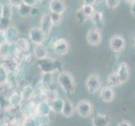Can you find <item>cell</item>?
Wrapping results in <instances>:
<instances>
[{
	"mask_svg": "<svg viewBox=\"0 0 135 126\" xmlns=\"http://www.w3.org/2000/svg\"><path fill=\"white\" fill-rule=\"evenodd\" d=\"M57 82L59 86L62 87V89L68 94L73 93L75 91L76 84L74 77L69 71H60L57 77Z\"/></svg>",
	"mask_w": 135,
	"mask_h": 126,
	"instance_id": "obj_1",
	"label": "cell"
},
{
	"mask_svg": "<svg viewBox=\"0 0 135 126\" xmlns=\"http://www.w3.org/2000/svg\"><path fill=\"white\" fill-rule=\"evenodd\" d=\"M42 73H53L55 71H61L62 66L58 60L49 58L48 56L39 60L37 64Z\"/></svg>",
	"mask_w": 135,
	"mask_h": 126,
	"instance_id": "obj_2",
	"label": "cell"
},
{
	"mask_svg": "<svg viewBox=\"0 0 135 126\" xmlns=\"http://www.w3.org/2000/svg\"><path fill=\"white\" fill-rule=\"evenodd\" d=\"M85 87L90 93H95L101 87V80L99 75L91 74L89 76L85 82Z\"/></svg>",
	"mask_w": 135,
	"mask_h": 126,
	"instance_id": "obj_3",
	"label": "cell"
},
{
	"mask_svg": "<svg viewBox=\"0 0 135 126\" xmlns=\"http://www.w3.org/2000/svg\"><path fill=\"white\" fill-rule=\"evenodd\" d=\"M76 111L78 114L82 118H88L90 117L93 113V106L90 101L83 99L80 100L76 105Z\"/></svg>",
	"mask_w": 135,
	"mask_h": 126,
	"instance_id": "obj_4",
	"label": "cell"
},
{
	"mask_svg": "<svg viewBox=\"0 0 135 126\" xmlns=\"http://www.w3.org/2000/svg\"><path fill=\"white\" fill-rule=\"evenodd\" d=\"M29 38L33 44L41 45L44 43L46 35L40 27H32L29 31Z\"/></svg>",
	"mask_w": 135,
	"mask_h": 126,
	"instance_id": "obj_5",
	"label": "cell"
},
{
	"mask_svg": "<svg viewBox=\"0 0 135 126\" xmlns=\"http://www.w3.org/2000/svg\"><path fill=\"white\" fill-rule=\"evenodd\" d=\"M12 19V9L11 7L4 4L3 7V12L0 16V30H4L10 25Z\"/></svg>",
	"mask_w": 135,
	"mask_h": 126,
	"instance_id": "obj_6",
	"label": "cell"
},
{
	"mask_svg": "<svg viewBox=\"0 0 135 126\" xmlns=\"http://www.w3.org/2000/svg\"><path fill=\"white\" fill-rule=\"evenodd\" d=\"M52 49L58 56H65L69 51L70 45L65 39H58L53 42Z\"/></svg>",
	"mask_w": 135,
	"mask_h": 126,
	"instance_id": "obj_7",
	"label": "cell"
},
{
	"mask_svg": "<svg viewBox=\"0 0 135 126\" xmlns=\"http://www.w3.org/2000/svg\"><path fill=\"white\" fill-rule=\"evenodd\" d=\"M86 40L90 45H99L101 43V40H102V33L98 28L90 29L87 33Z\"/></svg>",
	"mask_w": 135,
	"mask_h": 126,
	"instance_id": "obj_8",
	"label": "cell"
},
{
	"mask_svg": "<svg viewBox=\"0 0 135 126\" xmlns=\"http://www.w3.org/2000/svg\"><path fill=\"white\" fill-rule=\"evenodd\" d=\"M126 41L125 39L120 35H113L110 40V47L114 52L119 53L125 49Z\"/></svg>",
	"mask_w": 135,
	"mask_h": 126,
	"instance_id": "obj_9",
	"label": "cell"
},
{
	"mask_svg": "<svg viewBox=\"0 0 135 126\" xmlns=\"http://www.w3.org/2000/svg\"><path fill=\"white\" fill-rule=\"evenodd\" d=\"M4 40L8 44L14 45L16 40L19 39V30L15 26L9 25L4 30H3Z\"/></svg>",
	"mask_w": 135,
	"mask_h": 126,
	"instance_id": "obj_10",
	"label": "cell"
},
{
	"mask_svg": "<svg viewBox=\"0 0 135 126\" xmlns=\"http://www.w3.org/2000/svg\"><path fill=\"white\" fill-rule=\"evenodd\" d=\"M14 47L15 49V52L20 56H25L29 52L30 44L29 41L25 38H19L14 44Z\"/></svg>",
	"mask_w": 135,
	"mask_h": 126,
	"instance_id": "obj_11",
	"label": "cell"
},
{
	"mask_svg": "<svg viewBox=\"0 0 135 126\" xmlns=\"http://www.w3.org/2000/svg\"><path fill=\"white\" fill-rule=\"evenodd\" d=\"M54 26L53 23L51 19L50 14H42L41 21H40V28L41 29V30L45 33V35L47 36L50 35L51 31H52V29Z\"/></svg>",
	"mask_w": 135,
	"mask_h": 126,
	"instance_id": "obj_12",
	"label": "cell"
},
{
	"mask_svg": "<svg viewBox=\"0 0 135 126\" xmlns=\"http://www.w3.org/2000/svg\"><path fill=\"white\" fill-rule=\"evenodd\" d=\"M49 8L51 13L63 14V13L66 11L67 5L64 0H51L49 3Z\"/></svg>",
	"mask_w": 135,
	"mask_h": 126,
	"instance_id": "obj_13",
	"label": "cell"
},
{
	"mask_svg": "<svg viewBox=\"0 0 135 126\" xmlns=\"http://www.w3.org/2000/svg\"><path fill=\"white\" fill-rule=\"evenodd\" d=\"M100 98L104 103H111L115 98V92L110 86L104 87L100 89Z\"/></svg>",
	"mask_w": 135,
	"mask_h": 126,
	"instance_id": "obj_14",
	"label": "cell"
},
{
	"mask_svg": "<svg viewBox=\"0 0 135 126\" xmlns=\"http://www.w3.org/2000/svg\"><path fill=\"white\" fill-rule=\"evenodd\" d=\"M117 72L118 76H119L120 80L122 82V84H124V83H126L128 81L129 75H130L129 66L126 62H122L121 63V64L119 65V66H118Z\"/></svg>",
	"mask_w": 135,
	"mask_h": 126,
	"instance_id": "obj_15",
	"label": "cell"
},
{
	"mask_svg": "<svg viewBox=\"0 0 135 126\" xmlns=\"http://www.w3.org/2000/svg\"><path fill=\"white\" fill-rule=\"evenodd\" d=\"M52 108L49 102L47 101H42L36 105V114L40 116H50L52 113Z\"/></svg>",
	"mask_w": 135,
	"mask_h": 126,
	"instance_id": "obj_16",
	"label": "cell"
},
{
	"mask_svg": "<svg viewBox=\"0 0 135 126\" xmlns=\"http://www.w3.org/2000/svg\"><path fill=\"white\" fill-rule=\"evenodd\" d=\"M111 124V119L107 114H96L92 119L93 126H108Z\"/></svg>",
	"mask_w": 135,
	"mask_h": 126,
	"instance_id": "obj_17",
	"label": "cell"
},
{
	"mask_svg": "<svg viewBox=\"0 0 135 126\" xmlns=\"http://www.w3.org/2000/svg\"><path fill=\"white\" fill-rule=\"evenodd\" d=\"M48 50L47 48L43 44L41 45H36L35 48H34V56L37 59V60H41L46 57H47Z\"/></svg>",
	"mask_w": 135,
	"mask_h": 126,
	"instance_id": "obj_18",
	"label": "cell"
},
{
	"mask_svg": "<svg viewBox=\"0 0 135 126\" xmlns=\"http://www.w3.org/2000/svg\"><path fill=\"white\" fill-rule=\"evenodd\" d=\"M74 111H75V108L71 101H69V99L64 100V103H63V107H62V113H61L62 114L64 117L71 118L74 115Z\"/></svg>",
	"mask_w": 135,
	"mask_h": 126,
	"instance_id": "obj_19",
	"label": "cell"
},
{
	"mask_svg": "<svg viewBox=\"0 0 135 126\" xmlns=\"http://www.w3.org/2000/svg\"><path fill=\"white\" fill-rule=\"evenodd\" d=\"M107 82H108V86L112 87H119V86L122 85L117 71H112V72L109 75V77L107 78Z\"/></svg>",
	"mask_w": 135,
	"mask_h": 126,
	"instance_id": "obj_20",
	"label": "cell"
},
{
	"mask_svg": "<svg viewBox=\"0 0 135 126\" xmlns=\"http://www.w3.org/2000/svg\"><path fill=\"white\" fill-rule=\"evenodd\" d=\"M49 103L51 105V108H52V111L53 113H62V109L63 107V103H64V100L62 98H57L54 100L49 102Z\"/></svg>",
	"mask_w": 135,
	"mask_h": 126,
	"instance_id": "obj_21",
	"label": "cell"
},
{
	"mask_svg": "<svg viewBox=\"0 0 135 126\" xmlns=\"http://www.w3.org/2000/svg\"><path fill=\"white\" fill-rule=\"evenodd\" d=\"M42 97H43V101H47V102H51V101L54 100L55 98H58V93L56 90L51 89V88H46L41 93Z\"/></svg>",
	"mask_w": 135,
	"mask_h": 126,
	"instance_id": "obj_22",
	"label": "cell"
},
{
	"mask_svg": "<svg viewBox=\"0 0 135 126\" xmlns=\"http://www.w3.org/2000/svg\"><path fill=\"white\" fill-rule=\"evenodd\" d=\"M103 19H104V14L101 11L95 12L94 14L90 17V20L92 21V23L97 27L100 26L103 23Z\"/></svg>",
	"mask_w": 135,
	"mask_h": 126,
	"instance_id": "obj_23",
	"label": "cell"
},
{
	"mask_svg": "<svg viewBox=\"0 0 135 126\" xmlns=\"http://www.w3.org/2000/svg\"><path fill=\"white\" fill-rule=\"evenodd\" d=\"M81 9L84 13V16L86 17V19H90V17L94 14V13H95V8L92 4L84 3L82 5Z\"/></svg>",
	"mask_w": 135,
	"mask_h": 126,
	"instance_id": "obj_24",
	"label": "cell"
},
{
	"mask_svg": "<svg viewBox=\"0 0 135 126\" xmlns=\"http://www.w3.org/2000/svg\"><path fill=\"white\" fill-rule=\"evenodd\" d=\"M31 8L32 7L27 5L25 3H22L21 5L18 8V12H19V14L21 17H26L31 15Z\"/></svg>",
	"mask_w": 135,
	"mask_h": 126,
	"instance_id": "obj_25",
	"label": "cell"
},
{
	"mask_svg": "<svg viewBox=\"0 0 135 126\" xmlns=\"http://www.w3.org/2000/svg\"><path fill=\"white\" fill-rule=\"evenodd\" d=\"M51 19H52V21L53 23V25H58L62 23V14H57V13H51L50 14Z\"/></svg>",
	"mask_w": 135,
	"mask_h": 126,
	"instance_id": "obj_26",
	"label": "cell"
},
{
	"mask_svg": "<svg viewBox=\"0 0 135 126\" xmlns=\"http://www.w3.org/2000/svg\"><path fill=\"white\" fill-rule=\"evenodd\" d=\"M105 3H107V5L109 8L114 9L120 4V0H105Z\"/></svg>",
	"mask_w": 135,
	"mask_h": 126,
	"instance_id": "obj_27",
	"label": "cell"
},
{
	"mask_svg": "<svg viewBox=\"0 0 135 126\" xmlns=\"http://www.w3.org/2000/svg\"><path fill=\"white\" fill-rule=\"evenodd\" d=\"M20 100H21V95L18 94V93H15L13 94V96L11 97L10 98V103L12 105H14V106H16V105H18L20 103Z\"/></svg>",
	"mask_w": 135,
	"mask_h": 126,
	"instance_id": "obj_28",
	"label": "cell"
},
{
	"mask_svg": "<svg viewBox=\"0 0 135 126\" xmlns=\"http://www.w3.org/2000/svg\"><path fill=\"white\" fill-rule=\"evenodd\" d=\"M76 19H77L78 21H79V22H80V23H83L84 21L86 19V17L84 16V13H83L81 8H79V9L77 12H76Z\"/></svg>",
	"mask_w": 135,
	"mask_h": 126,
	"instance_id": "obj_29",
	"label": "cell"
},
{
	"mask_svg": "<svg viewBox=\"0 0 135 126\" xmlns=\"http://www.w3.org/2000/svg\"><path fill=\"white\" fill-rule=\"evenodd\" d=\"M8 3H9L11 7H15L18 8L23 3V0H8Z\"/></svg>",
	"mask_w": 135,
	"mask_h": 126,
	"instance_id": "obj_30",
	"label": "cell"
},
{
	"mask_svg": "<svg viewBox=\"0 0 135 126\" xmlns=\"http://www.w3.org/2000/svg\"><path fill=\"white\" fill-rule=\"evenodd\" d=\"M39 2L38 0H23V3H25V4H27V5H30V6H36V3Z\"/></svg>",
	"mask_w": 135,
	"mask_h": 126,
	"instance_id": "obj_31",
	"label": "cell"
},
{
	"mask_svg": "<svg viewBox=\"0 0 135 126\" xmlns=\"http://www.w3.org/2000/svg\"><path fill=\"white\" fill-rule=\"evenodd\" d=\"M117 125H118V126H132V124H131V122H130V121L123 119V120L120 121L119 123H118Z\"/></svg>",
	"mask_w": 135,
	"mask_h": 126,
	"instance_id": "obj_32",
	"label": "cell"
},
{
	"mask_svg": "<svg viewBox=\"0 0 135 126\" xmlns=\"http://www.w3.org/2000/svg\"><path fill=\"white\" fill-rule=\"evenodd\" d=\"M38 13H39V10H38L35 6H33L32 8H31V15H36V14H38Z\"/></svg>",
	"mask_w": 135,
	"mask_h": 126,
	"instance_id": "obj_33",
	"label": "cell"
},
{
	"mask_svg": "<svg viewBox=\"0 0 135 126\" xmlns=\"http://www.w3.org/2000/svg\"><path fill=\"white\" fill-rule=\"evenodd\" d=\"M84 1V3H87V4H92V5H94V4L96 3L95 0H83Z\"/></svg>",
	"mask_w": 135,
	"mask_h": 126,
	"instance_id": "obj_34",
	"label": "cell"
},
{
	"mask_svg": "<svg viewBox=\"0 0 135 126\" xmlns=\"http://www.w3.org/2000/svg\"><path fill=\"white\" fill-rule=\"evenodd\" d=\"M131 4H132V7H131V11H132L133 15L135 17V0Z\"/></svg>",
	"mask_w": 135,
	"mask_h": 126,
	"instance_id": "obj_35",
	"label": "cell"
},
{
	"mask_svg": "<svg viewBox=\"0 0 135 126\" xmlns=\"http://www.w3.org/2000/svg\"><path fill=\"white\" fill-rule=\"evenodd\" d=\"M3 4L0 3V16H1V14H2V12H3Z\"/></svg>",
	"mask_w": 135,
	"mask_h": 126,
	"instance_id": "obj_36",
	"label": "cell"
},
{
	"mask_svg": "<svg viewBox=\"0 0 135 126\" xmlns=\"http://www.w3.org/2000/svg\"><path fill=\"white\" fill-rule=\"evenodd\" d=\"M125 1L127 2V3H132L134 0H125Z\"/></svg>",
	"mask_w": 135,
	"mask_h": 126,
	"instance_id": "obj_37",
	"label": "cell"
},
{
	"mask_svg": "<svg viewBox=\"0 0 135 126\" xmlns=\"http://www.w3.org/2000/svg\"><path fill=\"white\" fill-rule=\"evenodd\" d=\"M38 1H39V2H45L46 0H38Z\"/></svg>",
	"mask_w": 135,
	"mask_h": 126,
	"instance_id": "obj_38",
	"label": "cell"
},
{
	"mask_svg": "<svg viewBox=\"0 0 135 126\" xmlns=\"http://www.w3.org/2000/svg\"><path fill=\"white\" fill-rule=\"evenodd\" d=\"M95 1H96V2H98V1H99V0H95Z\"/></svg>",
	"mask_w": 135,
	"mask_h": 126,
	"instance_id": "obj_39",
	"label": "cell"
},
{
	"mask_svg": "<svg viewBox=\"0 0 135 126\" xmlns=\"http://www.w3.org/2000/svg\"><path fill=\"white\" fill-rule=\"evenodd\" d=\"M134 45H135V39H134Z\"/></svg>",
	"mask_w": 135,
	"mask_h": 126,
	"instance_id": "obj_40",
	"label": "cell"
}]
</instances>
